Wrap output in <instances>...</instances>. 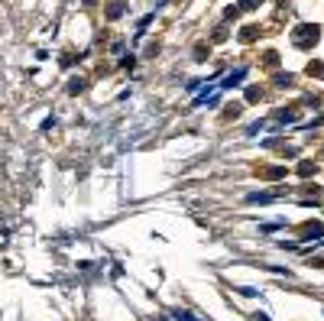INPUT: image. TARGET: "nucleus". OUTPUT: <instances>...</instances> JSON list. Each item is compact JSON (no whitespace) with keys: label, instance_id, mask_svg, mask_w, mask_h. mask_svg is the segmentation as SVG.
I'll return each mask as SVG.
<instances>
[{"label":"nucleus","instance_id":"2","mask_svg":"<svg viewBox=\"0 0 324 321\" xmlns=\"http://www.w3.org/2000/svg\"><path fill=\"white\" fill-rule=\"evenodd\" d=\"M279 195H269V192H253V195H247V201L250 204H269V201H276Z\"/></svg>","mask_w":324,"mask_h":321},{"label":"nucleus","instance_id":"7","mask_svg":"<svg viewBox=\"0 0 324 321\" xmlns=\"http://www.w3.org/2000/svg\"><path fill=\"white\" fill-rule=\"evenodd\" d=\"M308 75H314V78H324V65L318 62V65H308Z\"/></svg>","mask_w":324,"mask_h":321},{"label":"nucleus","instance_id":"6","mask_svg":"<svg viewBox=\"0 0 324 321\" xmlns=\"http://www.w3.org/2000/svg\"><path fill=\"white\" fill-rule=\"evenodd\" d=\"M262 0H240V10H256Z\"/></svg>","mask_w":324,"mask_h":321},{"label":"nucleus","instance_id":"1","mask_svg":"<svg viewBox=\"0 0 324 321\" xmlns=\"http://www.w3.org/2000/svg\"><path fill=\"white\" fill-rule=\"evenodd\" d=\"M318 33H321L318 26H308V23H305V26H299V30L292 33V42H295L299 49H308V46L318 42Z\"/></svg>","mask_w":324,"mask_h":321},{"label":"nucleus","instance_id":"5","mask_svg":"<svg viewBox=\"0 0 324 321\" xmlns=\"http://www.w3.org/2000/svg\"><path fill=\"white\" fill-rule=\"evenodd\" d=\"M256 33H259L256 26H247V30L240 33V39H243V42H250V39H256Z\"/></svg>","mask_w":324,"mask_h":321},{"label":"nucleus","instance_id":"9","mask_svg":"<svg viewBox=\"0 0 324 321\" xmlns=\"http://www.w3.org/2000/svg\"><path fill=\"white\" fill-rule=\"evenodd\" d=\"M84 4H94V0H84Z\"/></svg>","mask_w":324,"mask_h":321},{"label":"nucleus","instance_id":"4","mask_svg":"<svg viewBox=\"0 0 324 321\" xmlns=\"http://www.w3.org/2000/svg\"><path fill=\"white\" fill-rule=\"evenodd\" d=\"M305 237H308V240H311V237L321 240V237H324V227H321V224H308V227H305Z\"/></svg>","mask_w":324,"mask_h":321},{"label":"nucleus","instance_id":"3","mask_svg":"<svg viewBox=\"0 0 324 321\" xmlns=\"http://www.w3.org/2000/svg\"><path fill=\"white\" fill-rule=\"evenodd\" d=\"M243 78H247V68H237L233 75H227V78H224V88H233V85H240Z\"/></svg>","mask_w":324,"mask_h":321},{"label":"nucleus","instance_id":"8","mask_svg":"<svg viewBox=\"0 0 324 321\" xmlns=\"http://www.w3.org/2000/svg\"><path fill=\"white\" fill-rule=\"evenodd\" d=\"M276 85H279V88H288V85H292V75H279Z\"/></svg>","mask_w":324,"mask_h":321}]
</instances>
